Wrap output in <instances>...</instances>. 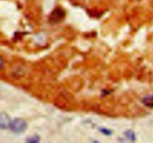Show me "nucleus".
Listing matches in <instances>:
<instances>
[{
	"instance_id": "f257e3e1",
	"label": "nucleus",
	"mask_w": 153,
	"mask_h": 143,
	"mask_svg": "<svg viewBox=\"0 0 153 143\" xmlns=\"http://www.w3.org/2000/svg\"><path fill=\"white\" fill-rule=\"evenodd\" d=\"M27 123L21 119H15L14 120L11 121L10 125V129L12 132L15 133H22L26 130Z\"/></svg>"
},
{
	"instance_id": "f03ea898",
	"label": "nucleus",
	"mask_w": 153,
	"mask_h": 143,
	"mask_svg": "<svg viewBox=\"0 0 153 143\" xmlns=\"http://www.w3.org/2000/svg\"><path fill=\"white\" fill-rule=\"evenodd\" d=\"M11 119L6 113H0V129L10 128Z\"/></svg>"
},
{
	"instance_id": "7ed1b4c3",
	"label": "nucleus",
	"mask_w": 153,
	"mask_h": 143,
	"mask_svg": "<svg viewBox=\"0 0 153 143\" xmlns=\"http://www.w3.org/2000/svg\"><path fill=\"white\" fill-rule=\"evenodd\" d=\"M64 16V11L61 8H56L54 11H52L51 15V19H57V21H59L60 19H62Z\"/></svg>"
},
{
	"instance_id": "20e7f679",
	"label": "nucleus",
	"mask_w": 153,
	"mask_h": 143,
	"mask_svg": "<svg viewBox=\"0 0 153 143\" xmlns=\"http://www.w3.org/2000/svg\"><path fill=\"white\" fill-rule=\"evenodd\" d=\"M142 102L146 107L153 108V95H147L142 100Z\"/></svg>"
},
{
	"instance_id": "39448f33",
	"label": "nucleus",
	"mask_w": 153,
	"mask_h": 143,
	"mask_svg": "<svg viewBox=\"0 0 153 143\" xmlns=\"http://www.w3.org/2000/svg\"><path fill=\"white\" fill-rule=\"evenodd\" d=\"M125 134L127 138L129 140H131V141H134L135 140V134H134V133L132 130H127Z\"/></svg>"
},
{
	"instance_id": "423d86ee",
	"label": "nucleus",
	"mask_w": 153,
	"mask_h": 143,
	"mask_svg": "<svg viewBox=\"0 0 153 143\" xmlns=\"http://www.w3.org/2000/svg\"><path fill=\"white\" fill-rule=\"evenodd\" d=\"M27 142H33V143L39 142H40V138H39L38 136H31L27 139Z\"/></svg>"
},
{
	"instance_id": "0eeeda50",
	"label": "nucleus",
	"mask_w": 153,
	"mask_h": 143,
	"mask_svg": "<svg viewBox=\"0 0 153 143\" xmlns=\"http://www.w3.org/2000/svg\"><path fill=\"white\" fill-rule=\"evenodd\" d=\"M100 131H101L103 134H105V135H107V136L111 135V134L112 133L111 130H108V129H106V128H102V129H100Z\"/></svg>"
},
{
	"instance_id": "6e6552de",
	"label": "nucleus",
	"mask_w": 153,
	"mask_h": 143,
	"mask_svg": "<svg viewBox=\"0 0 153 143\" xmlns=\"http://www.w3.org/2000/svg\"><path fill=\"white\" fill-rule=\"evenodd\" d=\"M3 63H4V62H3V59L1 57H0V69L2 68Z\"/></svg>"
}]
</instances>
